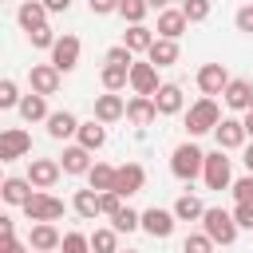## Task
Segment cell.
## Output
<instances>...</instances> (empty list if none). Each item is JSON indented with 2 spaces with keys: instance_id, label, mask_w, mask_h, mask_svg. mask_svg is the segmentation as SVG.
<instances>
[{
  "instance_id": "cell-1",
  "label": "cell",
  "mask_w": 253,
  "mask_h": 253,
  "mask_svg": "<svg viewBox=\"0 0 253 253\" xmlns=\"http://www.w3.org/2000/svg\"><path fill=\"white\" fill-rule=\"evenodd\" d=\"M237 221H233V210H221V206H210L206 217H202V233H210L213 245H233L237 241Z\"/></svg>"
},
{
  "instance_id": "cell-45",
  "label": "cell",
  "mask_w": 253,
  "mask_h": 253,
  "mask_svg": "<svg viewBox=\"0 0 253 253\" xmlns=\"http://www.w3.org/2000/svg\"><path fill=\"white\" fill-rule=\"evenodd\" d=\"M233 221H237L241 229H253V206H241V202H233Z\"/></svg>"
},
{
  "instance_id": "cell-7",
  "label": "cell",
  "mask_w": 253,
  "mask_h": 253,
  "mask_svg": "<svg viewBox=\"0 0 253 253\" xmlns=\"http://www.w3.org/2000/svg\"><path fill=\"white\" fill-rule=\"evenodd\" d=\"M198 87H202L206 99L225 95V87H229V71H225V63H202V67H198Z\"/></svg>"
},
{
  "instance_id": "cell-26",
  "label": "cell",
  "mask_w": 253,
  "mask_h": 253,
  "mask_svg": "<svg viewBox=\"0 0 253 253\" xmlns=\"http://www.w3.org/2000/svg\"><path fill=\"white\" fill-rule=\"evenodd\" d=\"M182 87L178 83H162L158 87V95H154V107H158V115H178L182 111Z\"/></svg>"
},
{
  "instance_id": "cell-43",
  "label": "cell",
  "mask_w": 253,
  "mask_h": 253,
  "mask_svg": "<svg viewBox=\"0 0 253 253\" xmlns=\"http://www.w3.org/2000/svg\"><path fill=\"white\" fill-rule=\"evenodd\" d=\"M123 210H126V206H123V194L107 190V194H103V217H111V221H115V217H119Z\"/></svg>"
},
{
  "instance_id": "cell-49",
  "label": "cell",
  "mask_w": 253,
  "mask_h": 253,
  "mask_svg": "<svg viewBox=\"0 0 253 253\" xmlns=\"http://www.w3.org/2000/svg\"><path fill=\"white\" fill-rule=\"evenodd\" d=\"M43 8H47V12H67L71 0H43Z\"/></svg>"
},
{
  "instance_id": "cell-24",
  "label": "cell",
  "mask_w": 253,
  "mask_h": 253,
  "mask_svg": "<svg viewBox=\"0 0 253 253\" xmlns=\"http://www.w3.org/2000/svg\"><path fill=\"white\" fill-rule=\"evenodd\" d=\"M32 194H36V186H32L28 178H4V186H0V198H4L8 206H28Z\"/></svg>"
},
{
  "instance_id": "cell-21",
  "label": "cell",
  "mask_w": 253,
  "mask_h": 253,
  "mask_svg": "<svg viewBox=\"0 0 253 253\" xmlns=\"http://www.w3.org/2000/svg\"><path fill=\"white\" fill-rule=\"evenodd\" d=\"M16 20H20V28H24V32L43 28V24H47V8H43V0H24V4H20V12H16Z\"/></svg>"
},
{
  "instance_id": "cell-38",
  "label": "cell",
  "mask_w": 253,
  "mask_h": 253,
  "mask_svg": "<svg viewBox=\"0 0 253 253\" xmlns=\"http://www.w3.org/2000/svg\"><path fill=\"white\" fill-rule=\"evenodd\" d=\"M182 253H213V241H210V233H186V241H182Z\"/></svg>"
},
{
  "instance_id": "cell-31",
  "label": "cell",
  "mask_w": 253,
  "mask_h": 253,
  "mask_svg": "<svg viewBox=\"0 0 253 253\" xmlns=\"http://www.w3.org/2000/svg\"><path fill=\"white\" fill-rule=\"evenodd\" d=\"M174 217H178V221H202V217H206V206H202L194 194H182V198L174 202Z\"/></svg>"
},
{
  "instance_id": "cell-8",
  "label": "cell",
  "mask_w": 253,
  "mask_h": 253,
  "mask_svg": "<svg viewBox=\"0 0 253 253\" xmlns=\"http://www.w3.org/2000/svg\"><path fill=\"white\" fill-rule=\"evenodd\" d=\"M24 154H32V134L20 130V126H8L0 134V162H16Z\"/></svg>"
},
{
  "instance_id": "cell-52",
  "label": "cell",
  "mask_w": 253,
  "mask_h": 253,
  "mask_svg": "<svg viewBox=\"0 0 253 253\" xmlns=\"http://www.w3.org/2000/svg\"><path fill=\"white\" fill-rule=\"evenodd\" d=\"M241 123H245V134L253 138V111H245V119H241Z\"/></svg>"
},
{
  "instance_id": "cell-25",
  "label": "cell",
  "mask_w": 253,
  "mask_h": 253,
  "mask_svg": "<svg viewBox=\"0 0 253 253\" xmlns=\"http://www.w3.org/2000/svg\"><path fill=\"white\" fill-rule=\"evenodd\" d=\"M154 40H158V36H154V32H150L146 24H130V28L123 32V43H126V47H130L134 55H138V51L146 55V51L154 47Z\"/></svg>"
},
{
  "instance_id": "cell-34",
  "label": "cell",
  "mask_w": 253,
  "mask_h": 253,
  "mask_svg": "<svg viewBox=\"0 0 253 253\" xmlns=\"http://www.w3.org/2000/svg\"><path fill=\"white\" fill-rule=\"evenodd\" d=\"M146 12H150V4H146V0H119V16H123L126 24H142V20H146Z\"/></svg>"
},
{
  "instance_id": "cell-5",
  "label": "cell",
  "mask_w": 253,
  "mask_h": 253,
  "mask_svg": "<svg viewBox=\"0 0 253 253\" xmlns=\"http://www.w3.org/2000/svg\"><path fill=\"white\" fill-rule=\"evenodd\" d=\"M202 178H206L210 190H225V186H233V174H229V158H225V150H210V154H206V170H202Z\"/></svg>"
},
{
  "instance_id": "cell-32",
  "label": "cell",
  "mask_w": 253,
  "mask_h": 253,
  "mask_svg": "<svg viewBox=\"0 0 253 253\" xmlns=\"http://www.w3.org/2000/svg\"><path fill=\"white\" fill-rule=\"evenodd\" d=\"M126 83H130V67H119V63H107V67H103V87H107V91L119 95Z\"/></svg>"
},
{
  "instance_id": "cell-19",
  "label": "cell",
  "mask_w": 253,
  "mask_h": 253,
  "mask_svg": "<svg viewBox=\"0 0 253 253\" xmlns=\"http://www.w3.org/2000/svg\"><path fill=\"white\" fill-rule=\"evenodd\" d=\"M126 115V103H123V95H115V91H107V95H99L95 99V119L107 126V123H115V119H123Z\"/></svg>"
},
{
  "instance_id": "cell-9",
  "label": "cell",
  "mask_w": 253,
  "mask_h": 253,
  "mask_svg": "<svg viewBox=\"0 0 253 253\" xmlns=\"http://www.w3.org/2000/svg\"><path fill=\"white\" fill-rule=\"evenodd\" d=\"M59 174H63V166H59L55 158H32V162H28V182H32L36 190H51V186L59 182Z\"/></svg>"
},
{
  "instance_id": "cell-23",
  "label": "cell",
  "mask_w": 253,
  "mask_h": 253,
  "mask_svg": "<svg viewBox=\"0 0 253 253\" xmlns=\"http://www.w3.org/2000/svg\"><path fill=\"white\" fill-rule=\"evenodd\" d=\"M59 166H63V174H87V170H91L95 162H91V150L75 142V146H67V150H63Z\"/></svg>"
},
{
  "instance_id": "cell-17",
  "label": "cell",
  "mask_w": 253,
  "mask_h": 253,
  "mask_svg": "<svg viewBox=\"0 0 253 253\" xmlns=\"http://www.w3.org/2000/svg\"><path fill=\"white\" fill-rule=\"evenodd\" d=\"M225 107H233V111H253V83L249 79H229V87H225Z\"/></svg>"
},
{
  "instance_id": "cell-11",
  "label": "cell",
  "mask_w": 253,
  "mask_h": 253,
  "mask_svg": "<svg viewBox=\"0 0 253 253\" xmlns=\"http://www.w3.org/2000/svg\"><path fill=\"white\" fill-rule=\"evenodd\" d=\"M174 221H178V217H174V210H158V206L142 210V229H146L150 237H158V241L174 233Z\"/></svg>"
},
{
  "instance_id": "cell-51",
  "label": "cell",
  "mask_w": 253,
  "mask_h": 253,
  "mask_svg": "<svg viewBox=\"0 0 253 253\" xmlns=\"http://www.w3.org/2000/svg\"><path fill=\"white\" fill-rule=\"evenodd\" d=\"M146 4H150L154 12H166V8H170V0H146Z\"/></svg>"
},
{
  "instance_id": "cell-30",
  "label": "cell",
  "mask_w": 253,
  "mask_h": 253,
  "mask_svg": "<svg viewBox=\"0 0 253 253\" xmlns=\"http://www.w3.org/2000/svg\"><path fill=\"white\" fill-rule=\"evenodd\" d=\"M79 146H87V150H99L103 142H107V130H103V123L99 119H91V123H79Z\"/></svg>"
},
{
  "instance_id": "cell-3",
  "label": "cell",
  "mask_w": 253,
  "mask_h": 253,
  "mask_svg": "<svg viewBox=\"0 0 253 253\" xmlns=\"http://www.w3.org/2000/svg\"><path fill=\"white\" fill-rule=\"evenodd\" d=\"M217 123H221V111H217L213 99H198V103L186 111V134H190V138L217 130Z\"/></svg>"
},
{
  "instance_id": "cell-50",
  "label": "cell",
  "mask_w": 253,
  "mask_h": 253,
  "mask_svg": "<svg viewBox=\"0 0 253 253\" xmlns=\"http://www.w3.org/2000/svg\"><path fill=\"white\" fill-rule=\"evenodd\" d=\"M241 162H245V170H249V174H253V142H249V146H245V158H241Z\"/></svg>"
},
{
  "instance_id": "cell-33",
  "label": "cell",
  "mask_w": 253,
  "mask_h": 253,
  "mask_svg": "<svg viewBox=\"0 0 253 253\" xmlns=\"http://www.w3.org/2000/svg\"><path fill=\"white\" fill-rule=\"evenodd\" d=\"M91 253H119V229H95L91 233Z\"/></svg>"
},
{
  "instance_id": "cell-22",
  "label": "cell",
  "mask_w": 253,
  "mask_h": 253,
  "mask_svg": "<svg viewBox=\"0 0 253 253\" xmlns=\"http://www.w3.org/2000/svg\"><path fill=\"white\" fill-rule=\"evenodd\" d=\"M47 134L63 142V138L79 134V119H75L71 111H51V115H47Z\"/></svg>"
},
{
  "instance_id": "cell-47",
  "label": "cell",
  "mask_w": 253,
  "mask_h": 253,
  "mask_svg": "<svg viewBox=\"0 0 253 253\" xmlns=\"http://www.w3.org/2000/svg\"><path fill=\"white\" fill-rule=\"evenodd\" d=\"M0 241H16V221L12 217H0Z\"/></svg>"
},
{
  "instance_id": "cell-6",
  "label": "cell",
  "mask_w": 253,
  "mask_h": 253,
  "mask_svg": "<svg viewBox=\"0 0 253 253\" xmlns=\"http://www.w3.org/2000/svg\"><path fill=\"white\" fill-rule=\"evenodd\" d=\"M51 67H55L59 75H67V71L79 67V36H59V40H55V47H51Z\"/></svg>"
},
{
  "instance_id": "cell-42",
  "label": "cell",
  "mask_w": 253,
  "mask_h": 253,
  "mask_svg": "<svg viewBox=\"0 0 253 253\" xmlns=\"http://www.w3.org/2000/svg\"><path fill=\"white\" fill-rule=\"evenodd\" d=\"M107 63H119V67H130V63H134V51H130L126 43H115V47H107Z\"/></svg>"
},
{
  "instance_id": "cell-16",
  "label": "cell",
  "mask_w": 253,
  "mask_h": 253,
  "mask_svg": "<svg viewBox=\"0 0 253 253\" xmlns=\"http://www.w3.org/2000/svg\"><path fill=\"white\" fill-rule=\"evenodd\" d=\"M71 210H75L83 221H95V217L103 213V194H99V190H91V186H87V190H75Z\"/></svg>"
},
{
  "instance_id": "cell-48",
  "label": "cell",
  "mask_w": 253,
  "mask_h": 253,
  "mask_svg": "<svg viewBox=\"0 0 253 253\" xmlns=\"http://www.w3.org/2000/svg\"><path fill=\"white\" fill-rule=\"evenodd\" d=\"M32 245H20V241H0V253H28Z\"/></svg>"
},
{
  "instance_id": "cell-37",
  "label": "cell",
  "mask_w": 253,
  "mask_h": 253,
  "mask_svg": "<svg viewBox=\"0 0 253 253\" xmlns=\"http://www.w3.org/2000/svg\"><path fill=\"white\" fill-rule=\"evenodd\" d=\"M59 253H91V237L87 233H63V245H59Z\"/></svg>"
},
{
  "instance_id": "cell-10",
  "label": "cell",
  "mask_w": 253,
  "mask_h": 253,
  "mask_svg": "<svg viewBox=\"0 0 253 253\" xmlns=\"http://www.w3.org/2000/svg\"><path fill=\"white\" fill-rule=\"evenodd\" d=\"M130 87H134V95H158V67L150 63V59H142V63H130Z\"/></svg>"
},
{
  "instance_id": "cell-13",
  "label": "cell",
  "mask_w": 253,
  "mask_h": 253,
  "mask_svg": "<svg viewBox=\"0 0 253 253\" xmlns=\"http://www.w3.org/2000/svg\"><path fill=\"white\" fill-rule=\"evenodd\" d=\"M213 138H217V150H237V146H245V123L241 119H221L217 123V130H213Z\"/></svg>"
},
{
  "instance_id": "cell-46",
  "label": "cell",
  "mask_w": 253,
  "mask_h": 253,
  "mask_svg": "<svg viewBox=\"0 0 253 253\" xmlns=\"http://www.w3.org/2000/svg\"><path fill=\"white\" fill-rule=\"evenodd\" d=\"M95 16H107V12H119V0H87Z\"/></svg>"
},
{
  "instance_id": "cell-41",
  "label": "cell",
  "mask_w": 253,
  "mask_h": 253,
  "mask_svg": "<svg viewBox=\"0 0 253 253\" xmlns=\"http://www.w3.org/2000/svg\"><path fill=\"white\" fill-rule=\"evenodd\" d=\"M28 40H32V47H47V51H51L59 36H55V32H51V28L43 24V28H36V32H28Z\"/></svg>"
},
{
  "instance_id": "cell-15",
  "label": "cell",
  "mask_w": 253,
  "mask_h": 253,
  "mask_svg": "<svg viewBox=\"0 0 253 253\" xmlns=\"http://www.w3.org/2000/svg\"><path fill=\"white\" fill-rule=\"evenodd\" d=\"M28 83H32V91H36V95H43V99H47V95H55V91H59V71H55L51 63H36V67L28 71Z\"/></svg>"
},
{
  "instance_id": "cell-28",
  "label": "cell",
  "mask_w": 253,
  "mask_h": 253,
  "mask_svg": "<svg viewBox=\"0 0 253 253\" xmlns=\"http://www.w3.org/2000/svg\"><path fill=\"white\" fill-rule=\"evenodd\" d=\"M146 59L154 63V67H170V63H178V40H154V47L146 51Z\"/></svg>"
},
{
  "instance_id": "cell-18",
  "label": "cell",
  "mask_w": 253,
  "mask_h": 253,
  "mask_svg": "<svg viewBox=\"0 0 253 253\" xmlns=\"http://www.w3.org/2000/svg\"><path fill=\"white\" fill-rule=\"evenodd\" d=\"M186 28H190V20H186L182 8H166V12H158V36H162V40H178Z\"/></svg>"
},
{
  "instance_id": "cell-20",
  "label": "cell",
  "mask_w": 253,
  "mask_h": 253,
  "mask_svg": "<svg viewBox=\"0 0 253 253\" xmlns=\"http://www.w3.org/2000/svg\"><path fill=\"white\" fill-rule=\"evenodd\" d=\"M126 119H130L134 126H150V123L158 119V107H154V99H150V95H134V99L126 103Z\"/></svg>"
},
{
  "instance_id": "cell-35",
  "label": "cell",
  "mask_w": 253,
  "mask_h": 253,
  "mask_svg": "<svg viewBox=\"0 0 253 253\" xmlns=\"http://www.w3.org/2000/svg\"><path fill=\"white\" fill-rule=\"evenodd\" d=\"M111 229H119V233H134V229H142V213L126 206V210H123V213L111 221Z\"/></svg>"
},
{
  "instance_id": "cell-39",
  "label": "cell",
  "mask_w": 253,
  "mask_h": 253,
  "mask_svg": "<svg viewBox=\"0 0 253 253\" xmlns=\"http://www.w3.org/2000/svg\"><path fill=\"white\" fill-rule=\"evenodd\" d=\"M233 202H241V206H253V174H245V178H237L233 186Z\"/></svg>"
},
{
  "instance_id": "cell-2",
  "label": "cell",
  "mask_w": 253,
  "mask_h": 253,
  "mask_svg": "<svg viewBox=\"0 0 253 253\" xmlns=\"http://www.w3.org/2000/svg\"><path fill=\"white\" fill-rule=\"evenodd\" d=\"M170 170H174V178L194 182V178L206 170V150H202V146H194V142L174 146V154H170Z\"/></svg>"
},
{
  "instance_id": "cell-44",
  "label": "cell",
  "mask_w": 253,
  "mask_h": 253,
  "mask_svg": "<svg viewBox=\"0 0 253 253\" xmlns=\"http://www.w3.org/2000/svg\"><path fill=\"white\" fill-rule=\"evenodd\" d=\"M233 24H237V32L253 36V4H241V8H237V16H233Z\"/></svg>"
},
{
  "instance_id": "cell-4",
  "label": "cell",
  "mask_w": 253,
  "mask_h": 253,
  "mask_svg": "<svg viewBox=\"0 0 253 253\" xmlns=\"http://www.w3.org/2000/svg\"><path fill=\"white\" fill-rule=\"evenodd\" d=\"M24 213H28V221H55V217H63V202L47 190H36L24 206Z\"/></svg>"
},
{
  "instance_id": "cell-40",
  "label": "cell",
  "mask_w": 253,
  "mask_h": 253,
  "mask_svg": "<svg viewBox=\"0 0 253 253\" xmlns=\"http://www.w3.org/2000/svg\"><path fill=\"white\" fill-rule=\"evenodd\" d=\"M20 99H24V95H20L16 79H4V83H0V107H4V111H8V107H20Z\"/></svg>"
},
{
  "instance_id": "cell-12",
  "label": "cell",
  "mask_w": 253,
  "mask_h": 253,
  "mask_svg": "<svg viewBox=\"0 0 253 253\" xmlns=\"http://www.w3.org/2000/svg\"><path fill=\"white\" fill-rule=\"evenodd\" d=\"M28 245H32L36 253H55V249L63 245V233H59L51 221H36L32 233H28Z\"/></svg>"
},
{
  "instance_id": "cell-53",
  "label": "cell",
  "mask_w": 253,
  "mask_h": 253,
  "mask_svg": "<svg viewBox=\"0 0 253 253\" xmlns=\"http://www.w3.org/2000/svg\"><path fill=\"white\" fill-rule=\"evenodd\" d=\"M126 253H134V249H126Z\"/></svg>"
},
{
  "instance_id": "cell-29",
  "label": "cell",
  "mask_w": 253,
  "mask_h": 253,
  "mask_svg": "<svg viewBox=\"0 0 253 253\" xmlns=\"http://www.w3.org/2000/svg\"><path fill=\"white\" fill-rule=\"evenodd\" d=\"M20 115H24L28 123H40V119L47 123V115H51V111H47V99L32 91V95H24V99H20Z\"/></svg>"
},
{
  "instance_id": "cell-36",
  "label": "cell",
  "mask_w": 253,
  "mask_h": 253,
  "mask_svg": "<svg viewBox=\"0 0 253 253\" xmlns=\"http://www.w3.org/2000/svg\"><path fill=\"white\" fill-rule=\"evenodd\" d=\"M210 8H213V0H182V12H186V20H190V24L210 20Z\"/></svg>"
},
{
  "instance_id": "cell-27",
  "label": "cell",
  "mask_w": 253,
  "mask_h": 253,
  "mask_svg": "<svg viewBox=\"0 0 253 253\" xmlns=\"http://www.w3.org/2000/svg\"><path fill=\"white\" fill-rule=\"evenodd\" d=\"M115 178H119V166H107V162H95V166L87 170V186L99 190V194L115 190Z\"/></svg>"
},
{
  "instance_id": "cell-14",
  "label": "cell",
  "mask_w": 253,
  "mask_h": 253,
  "mask_svg": "<svg viewBox=\"0 0 253 253\" xmlns=\"http://www.w3.org/2000/svg\"><path fill=\"white\" fill-rule=\"evenodd\" d=\"M142 186H146V170H142L138 162H123V166H119V178H115V194L130 198V194H138Z\"/></svg>"
}]
</instances>
